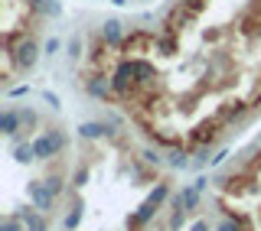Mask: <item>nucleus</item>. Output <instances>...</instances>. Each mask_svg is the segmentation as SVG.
<instances>
[{
	"label": "nucleus",
	"instance_id": "2",
	"mask_svg": "<svg viewBox=\"0 0 261 231\" xmlns=\"http://www.w3.org/2000/svg\"><path fill=\"white\" fill-rule=\"evenodd\" d=\"M212 231H261V127L239 140L209 186Z\"/></svg>",
	"mask_w": 261,
	"mask_h": 231
},
{
	"label": "nucleus",
	"instance_id": "4",
	"mask_svg": "<svg viewBox=\"0 0 261 231\" xmlns=\"http://www.w3.org/2000/svg\"><path fill=\"white\" fill-rule=\"evenodd\" d=\"M141 4H144V0H141Z\"/></svg>",
	"mask_w": 261,
	"mask_h": 231
},
{
	"label": "nucleus",
	"instance_id": "3",
	"mask_svg": "<svg viewBox=\"0 0 261 231\" xmlns=\"http://www.w3.org/2000/svg\"><path fill=\"white\" fill-rule=\"evenodd\" d=\"M46 0H4L0 26H4V81L13 85L23 72H30L43 36Z\"/></svg>",
	"mask_w": 261,
	"mask_h": 231
},
{
	"label": "nucleus",
	"instance_id": "1",
	"mask_svg": "<svg viewBox=\"0 0 261 231\" xmlns=\"http://www.w3.org/2000/svg\"><path fill=\"white\" fill-rule=\"evenodd\" d=\"M82 81L160 156L239 143L261 127V0H157L85 49Z\"/></svg>",
	"mask_w": 261,
	"mask_h": 231
}]
</instances>
